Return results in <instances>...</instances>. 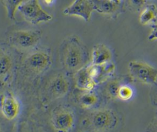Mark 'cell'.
I'll use <instances>...</instances> for the list:
<instances>
[{"mask_svg": "<svg viewBox=\"0 0 157 132\" xmlns=\"http://www.w3.org/2000/svg\"><path fill=\"white\" fill-rule=\"evenodd\" d=\"M13 62L10 55L0 46V79L5 80L10 75Z\"/></svg>", "mask_w": 157, "mask_h": 132, "instance_id": "15", "label": "cell"}, {"mask_svg": "<svg viewBox=\"0 0 157 132\" xmlns=\"http://www.w3.org/2000/svg\"><path fill=\"white\" fill-rule=\"evenodd\" d=\"M153 102H154V104L157 106V88L153 95Z\"/></svg>", "mask_w": 157, "mask_h": 132, "instance_id": "24", "label": "cell"}, {"mask_svg": "<svg viewBox=\"0 0 157 132\" xmlns=\"http://www.w3.org/2000/svg\"><path fill=\"white\" fill-rule=\"evenodd\" d=\"M78 101L82 107L90 108L97 104L98 102V96L93 90L85 91L80 96Z\"/></svg>", "mask_w": 157, "mask_h": 132, "instance_id": "17", "label": "cell"}, {"mask_svg": "<svg viewBox=\"0 0 157 132\" xmlns=\"http://www.w3.org/2000/svg\"><path fill=\"white\" fill-rule=\"evenodd\" d=\"M112 1L116 2L118 3V4H120V3H121V0H112Z\"/></svg>", "mask_w": 157, "mask_h": 132, "instance_id": "26", "label": "cell"}, {"mask_svg": "<svg viewBox=\"0 0 157 132\" xmlns=\"http://www.w3.org/2000/svg\"><path fill=\"white\" fill-rule=\"evenodd\" d=\"M92 2L94 10L107 15L115 14L118 12L120 4L112 0H92Z\"/></svg>", "mask_w": 157, "mask_h": 132, "instance_id": "14", "label": "cell"}, {"mask_svg": "<svg viewBox=\"0 0 157 132\" xmlns=\"http://www.w3.org/2000/svg\"><path fill=\"white\" fill-rule=\"evenodd\" d=\"M157 18V6L154 4L146 6L139 15V22L142 25L152 23Z\"/></svg>", "mask_w": 157, "mask_h": 132, "instance_id": "16", "label": "cell"}, {"mask_svg": "<svg viewBox=\"0 0 157 132\" xmlns=\"http://www.w3.org/2000/svg\"><path fill=\"white\" fill-rule=\"evenodd\" d=\"M70 88V83L66 76L58 74L54 76L49 81L47 90L52 99L62 98L67 94Z\"/></svg>", "mask_w": 157, "mask_h": 132, "instance_id": "10", "label": "cell"}, {"mask_svg": "<svg viewBox=\"0 0 157 132\" xmlns=\"http://www.w3.org/2000/svg\"><path fill=\"white\" fill-rule=\"evenodd\" d=\"M7 10V16L11 20L15 18V14L18 7L26 0H1Z\"/></svg>", "mask_w": 157, "mask_h": 132, "instance_id": "18", "label": "cell"}, {"mask_svg": "<svg viewBox=\"0 0 157 132\" xmlns=\"http://www.w3.org/2000/svg\"><path fill=\"white\" fill-rule=\"evenodd\" d=\"M61 60L64 68L70 72H76L85 66L86 51L78 36H70L63 41L61 45Z\"/></svg>", "mask_w": 157, "mask_h": 132, "instance_id": "1", "label": "cell"}, {"mask_svg": "<svg viewBox=\"0 0 157 132\" xmlns=\"http://www.w3.org/2000/svg\"><path fill=\"white\" fill-rule=\"evenodd\" d=\"M74 115L72 112L64 107L57 109L52 116V126L58 131H70L74 125Z\"/></svg>", "mask_w": 157, "mask_h": 132, "instance_id": "7", "label": "cell"}, {"mask_svg": "<svg viewBox=\"0 0 157 132\" xmlns=\"http://www.w3.org/2000/svg\"><path fill=\"white\" fill-rule=\"evenodd\" d=\"M129 1L132 6L140 7L145 4L147 0H129Z\"/></svg>", "mask_w": 157, "mask_h": 132, "instance_id": "22", "label": "cell"}, {"mask_svg": "<svg viewBox=\"0 0 157 132\" xmlns=\"http://www.w3.org/2000/svg\"><path fill=\"white\" fill-rule=\"evenodd\" d=\"M76 87L83 91L93 90L96 83L91 77L88 66H84L75 72Z\"/></svg>", "mask_w": 157, "mask_h": 132, "instance_id": "12", "label": "cell"}, {"mask_svg": "<svg viewBox=\"0 0 157 132\" xmlns=\"http://www.w3.org/2000/svg\"><path fill=\"white\" fill-rule=\"evenodd\" d=\"M94 10L92 0H74L63 12L65 15L79 17L85 21H89Z\"/></svg>", "mask_w": 157, "mask_h": 132, "instance_id": "8", "label": "cell"}, {"mask_svg": "<svg viewBox=\"0 0 157 132\" xmlns=\"http://www.w3.org/2000/svg\"><path fill=\"white\" fill-rule=\"evenodd\" d=\"M0 112L8 120L17 117L20 112V103L12 93L5 92L0 95Z\"/></svg>", "mask_w": 157, "mask_h": 132, "instance_id": "9", "label": "cell"}, {"mask_svg": "<svg viewBox=\"0 0 157 132\" xmlns=\"http://www.w3.org/2000/svg\"><path fill=\"white\" fill-rule=\"evenodd\" d=\"M112 53L110 49L104 44L94 46L91 53V64H103L110 62Z\"/></svg>", "mask_w": 157, "mask_h": 132, "instance_id": "13", "label": "cell"}, {"mask_svg": "<svg viewBox=\"0 0 157 132\" xmlns=\"http://www.w3.org/2000/svg\"><path fill=\"white\" fill-rule=\"evenodd\" d=\"M55 0H43L44 2L47 5H51L52 4Z\"/></svg>", "mask_w": 157, "mask_h": 132, "instance_id": "25", "label": "cell"}, {"mask_svg": "<svg viewBox=\"0 0 157 132\" xmlns=\"http://www.w3.org/2000/svg\"><path fill=\"white\" fill-rule=\"evenodd\" d=\"M151 126H152L151 128V130H153L152 131H157V117L155 120H153V122L152 123V125H151Z\"/></svg>", "mask_w": 157, "mask_h": 132, "instance_id": "23", "label": "cell"}, {"mask_svg": "<svg viewBox=\"0 0 157 132\" xmlns=\"http://www.w3.org/2000/svg\"><path fill=\"white\" fill-rule=\"evenodd\" d=\"M87 66L91 77L96 84L107 80L115 71V65L111 61L103 64H91Z\"/></svg>", "mask_w": 157, "mask_h": 132, "instance_id": "11", "label": "cell"}, {"mask_svg": "<svg viewBox=\"0 0 157 132\" xmlns=\"http://www.w3.org/2000/svg\"><path fill=\"white\" fill-rule=\"evenodd\" d=\"M121 83L120 80H113L109 82L105 87V91L107 95L112 99L117 98V91Z\"/></svg>", "mask_w": 157, "mask_h": 132, "instance_id": "20", "label": "cell"}, {"mask_svg": "<svg viewBox=\"0 0 157 132\" xmlns=\"http://www.w3.org/2000/svg\"><path fill=\"white\" fill-rule=\"evenodd\" d=\"M24 63L27 70L39 74L50 67L52 63V57L46 51L37 50L28 55Z\"/></svg>", "mask_w": 157, "mask_h": 132, "instance_id": "6", "label": "cell"}, {"mask_svg": "<svg viewBox=\"0 0 157 132\" xmlns=\"http://www.w3.org/2000/svg\"><path fill=\"white\" fill-rule=\"evenodd\" d=\"M18 11L26 21L34 25L52 19V16L42 7L39 0H26L18 7Z\"/></svg>", "mask_w": 157, "mask_h": 132, "instance_id": "3", "label": "cell"}, {"mask_svg": "<svg viewBox=\"0 0 157 132\" xmlns=\"http://www.w3.org/2000/svg\"><path fill=\"white\" fill-rule=\"evenodd\" d=\"M148 39L150 41L157 39V23L153 25L151 33L148 36Z\"/></svg>", "mask_w": 157, "mask_h": 132, "instance_id": "21", "label": "cell"}, {"mask_svg": "<svg viewBox=\"0 0 157 132\" xmlns=\"http://www.w3.org/2000/svg\"><path fill=\"white\" fill-rule=\"evenodd\" d=\"M133 95L132 88L129 85L122 83L117 91V98L122 101H128L130 99Z\"/></svg>", "mask_w": 157, "mask_h": 132, "instance_id": "19", "label": "cell"}, {"mask_svg": "<svg viewBox=\"0 0 157 132\" xmlns=\"http://www.w3.org/2000/svg\"><path fill=\"white\" fill-rule=\"evenodd\" d=\"M42 37L38 29H23L12 32L9 36L10 44L18 49H30L36 46Z\"/></svg>", "mask_w": 157, "mask_h": 132, "instance_id": "4", "label": "cell"}, {"mask_svg": "<svg viewBox=\"0 0 157 132\" xmlns=\"http://www.w3.org/2000/svg\"><path fill=\"white\" fill-rule=\"evenodd\" d=\"M131 77L143 83L154 85L157 83V69L140 61H132L128 64Z\"/></svg>", "mask_w": 157, "mask_h": 132, "instance_id": "5", "label": "cell"}, {"mask_svg": "<svg viewBox=\"0 0 157 132\" xmlns=\"http://www.w3.org/2000/svg\"><path fill=\"white\" fill-rule=\"evenodd\" d=\"M118 117L112 110L101 109L91 113L86 122L89 128L97 131H109L114 129L118 124Z\"/></svg>", "mask_w": 157, "mask_h": 132, "instance_id": "2", "label": "cell"}]
</instances>
